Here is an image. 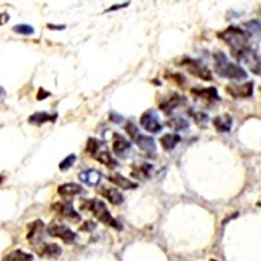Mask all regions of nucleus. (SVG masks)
<instances>
[{
  "instance_id": "nucleus-1",
  "label": "nucleus",
  "mask_w": 261,
  "mask_h": 261,
  "mask_svg": "<svg viewBox=\"0 0 261 261\" xmlns=\"http://www.w3.org/2000/svg\"><path fill=\"white\" fill-rule=\"evenodd\" d=\"M217 38L229 46L231 55L239 63L246 64L254 75L260 76V57L252 48V36L239 26L230 25L217 33Z\"/></svg>"
},
{
  "instance_id": "nucleus-2",
  "label": "nucleus",
  "mask_w": 261,
  "mask_h": 261,
  "mask_svg": "<svg viewBox=\"0 0 261 261\" xmlns=\"http://www.w3.org/2000/svg\"><path fill=\"white\" fill-rule=\"evenodd\" d=\"M213 58L214 59V71L219 77L236 81H243L249 77L246 70L230 61L223 51H217L213 55Z\"/></svg>"
},
{
  "instance_id": "nucleus-3",
  "label": "nucleus",
  "mask_w": 261,
  "mask_h": 261,
  "mask_svg": "<svg viewBox=\"0 0 261 261\" xmlns=\"http://www.w3.org/2000/svg\"><path fill=\"white\" fill-rule=\"evenodd\" d=\"M86 151L92 158L107 166L108 168L115 169L119 165L118 162L112 157L106 143L97 138H89Z\"/></svg>"
},
{
  "instance_id": "nucleus-4",
  "label": "nucleus",
  "mask_w": 261,
  "mask_h": 261,
  "mask_svg": "<svg viewBox=\"0 0 261 261\" xmlns=\"http://www.w3.org/2000/svg\"><path fill=\"white\" fill-rule=\"evenodd\" d=\"M131 141L146 154H153L157 150L155 141L151 136L145 135L140 131L139 128L132 122H128L124 127Z\"/></svg>"
},
{
  "instance_id": "nucleus-5",
  "label": "nucleus",
  "mask_w": 261,
  "mask_h": 261,
  "mask_svg": "<svg viewBox=\"0 0 261 261\" xmlns=\"http://www.w3.org/2000/svg\"><path fill=\"white\" fill-rule=\"evenodd\" d=\"M176 65L179 67H184L187 71L194 77L211 82L214 80L213 72L200 59H195L191 57L185 56L181 59L176 61Z\"/></svg>"
},
{
  "instance_id": "nucleus-6",
  "label": "nucleus",
  "mask_w": 261,
  "mask_h": 261,
  "mask_svg": "<svg viewBox=\"0 0 261 261\" xmlns=\"http://www.w3.org/2000/svg\"><path fill=\"white\" fill-rule=\"evenodd\" d=\"M82 205H83V210L87 208L89 211L93 213L94 217L100 222L119 230L120 228L119 223L111 215L109 208L103 201L97 198H93V199L84 201Z\"/></svg>"
},
{
  "instance_id": "nucleus-7",
  "label": "nucleus",
  "mask_w": 261,
  "mask_h": 261,
  "mask_svg": "<svg viewBox=\"0 0 261 261\" xmlns=\"http://www.w3.org/2000/svg\"><path fill=\"white\" fill-rule=\"evenodd\" d=\"M141 127L151 134H158L163 130L158 112L154 109H148L143 112L139 119Z\"/></svg>"
},
{
  "instance_id": "nucleus-8",
  "label": "nucleus",
  "mask_w": 261,
  "mask_h": 261,
  "mask_svg": "<svg viewBox=\"0 0 261 261\" xmlns=\"http://www.w3.org/2000/svg\"><path fill=\"white\" fill-rule=\"evenodd\" d=\"M187 100L188 99L185 96L180 95L177 92H172L162 99L159 103V109L166 116H170L175 109L180 106H185Z\"/></svg>"
},
{
  "instance_id": "nucleus-9",
  "label": "nucleus",
  "mask_w": 261,
  "mask_h": 261,
  "mask_svg": "<svg viewBox=\"0 0 261 261\" xmlns=\"http://www.w3.org/2000/svg\"><path fill=\"white\" fill-rule=\"evenodd\" d=\"M226 93L234 99H244L253 97L254 82L249 81L241 85L231 84L225 87Z\"/></svg>"
},
{
  "instance_id": "nucleus-10",
  "label": "nucleus",
  "mask_w": 261,
  "mask_h": 261,
  "mask_svg": "<svg viewBox=\"0 0 261 261\" xmlns=\"http://www.w3.org/2000/svg\"><path fill=\"white\" fill-rule=\"evenodd\" d=\"M112 150L117 157L125 160L129 158L132 152V144L122 134L115 133L113 134Z\"/></svg>"
},
{
  "instance_id": "nucleus-11",
  "label": "nucleus",
  "mask_w": 261,
  "mask_h": 261,
  "mask_svg": "<svg viewBox=\"0 0 261 261\" xmlns=\"http://www.w3.org/2000/svg\"><path fill=\"white\" fill-rule=\"evenodd\" d=\"M191 94L195 98L205 100L208 105H214L222 100L219 95L218 90L215 87H205V88H192Z\"/></svg>"
},
{
  "instance_id": "nucleus-12",
  "label": "nucleus",
  "mask_w": 261,
  "mask_h": 261,
  "mask_svg": "<svg viewBox=\"0 0 261 261\" xmlns=\"http://www.w3.org/2000/svg\"><path fill=\"white\" fill-rule=\"evenodd\" d=\"M47 232L52 237L59 238L67 244L75 241L77 236L69 227L60 224H50L47 228Z\"/></svg>"
},
{
  "instance_id": "nucleus-13",
  "label": "nucleus",
  "mask_w": 261,
  "mask_h": 261,
  "mask_svg": "<svg viewBox=\"0 0 261 261\" xmlns=\"http://www.w3.org/2000/svg\"><path fill=\"white\" fill-rule=\"evenodd\" d=\"M51 208H53L54 211L58 212L60 215L68 219L69 221L79 222L81 220V217L75 211L71 202H56V203H54L52 205Z\"/></svg>"
},
{
  "instance_id": "nucleus-14",
  "label": "nucleus",
  "mask_w": 261,
  "mask_h": 261,
  "mask_svg": "<svg viewBox=\"0 0 261 261\" xmlns=\"http://www.w3.org/2000/svg\"><path fill=\"white\" fill-rule=\"evenodd\" d=\"M29 233L27 239L31 244H38L42 241L44 230L45 224L41 220H36L34 222L31 223L29 226Z\"/></svg>"
},
{
  "instance_id": "nucleus-15",
  "label": "nucleus",
  "mask_w": 261,
  "mask_h": 261,
  "mask_svg": "<svg viewBox=\"0 0 261 261\" xmlns=\"http://www.w3.org/2000/svg\"><path fill=\"white\" fill-rule=\"evenodd\" d=\"M213 125L219 134H228L233 126V119L228 113L217 116L213 120Z\"/></svg>"
},
{
  "instance_id": "nucleus-16",
  "label": "nucleus",
  "mask_w": 261,
  "mask_h": 261,
  "mask_svg": "<svg viewBox=\"0 0 261 261\" xmlns=\"http://www.w3.org/2000/svg\"><path fill=\"white\" fill-rule=\"evenodd\" d=\"M132 168L133 172L131 176L135 178L144 180V179L149 178L151 176L154 167L150 163L143 162V163H135L134 166H132Z\"/></svg>"
},
{
  "instance_id": "nucleus-17",
  "label": "nucleus",
  "mask_w": 261,
  "mask_h": 261,
  "mask_svg": "<svg viewBox=\"0 0 261 261\" xmlns=\"http://www.w3.org/2000/svg\"><path fill=\"white\" fill-rule=\"evenodd\" d=\"M79 179L89 186H97L101 180V173L94 169H90L82 171L79 174Z\"/></svg>"
},
{
  "instance_id": "nucleus-18",
  "label": "nucleus",
  "mask_w": 261,
  "mask_h": 261,
  "mask_svg": "<svg viewBox=\"0 0 261 261\" xmlns=\"http://www.w3.org/2000/svg\"><path fill=\"white\" fill-rule=\"evenodd\" d=\"M58 115L57 113L49 114L46 112H35L33 115L29 117V122L36 126H40L47 122H56Z\"/></svg>"
},
{
  "instance_id": "nucleus-19",
  "label": "nucleus",
  "mask_w": 261,
  "mask_h": 261,
  "mask_svg": "<svg viewBox=\"0 0 261 261\" xmlns=\"http://www.w3.org/2000/svg\"><path fill=\"white\" fill-rule=\"evenodd\" d=\"M84 189L80 185L68 183L58 187V193L61 197H73L83 193Z\"/></svg>"
},
{
  "instance_id": "nucleus-20",
  "label": "nucleus",
  "mask_w": 261,
  "mask_h": 261,
  "mask_svg": "<svg viewBox=\"0 0 261 261\" xmlns=\"http://www.w3.org/2000/svg\"><path fill=\"white\" fill-rule=\"evenodd\" d=\"M181 141V137L177 134H166L160 138V143L163 149L172 151Z\"/></svg>"
},
{
  "instance_id": "nucleus-21",
  "label": "nucleus",
  "mask_w": 261,
  "mask_h": 261,
  "mask_svg": "<svg viewBox=\"0 0 261 261\" xmlns=\"http://www.w3.org/2000/svg\"><path fill=\"white\" fill-rule=\"evenodd\" d=\"M109 180L112 183L120 187L121 189H123V190H131V189H137L138 187V184L134 183L132 180L126 178L120 173H116L112 176H109Z\"/></svg>"
},
{
  "instance_id": "nucleus-22",
  "label": "nucleus",
  "mask_w": 261,
  "mask_h": 261,
  "mask_svg": "<svg viewBox=\"0 0 261 261\" xmlns=\"http://www.w3.org/2000/svg\"><path fill=\"white\" fill-rule=\"evenodd\" d=\"M62 253V249L56 243H49V244H45L43 247L41 248L38 255L41 257L46 258H58L61 256Z\"/></svg>"
},
{
  "instance_id": "nucleus-23",
  "label": "nucleus",
  "mask_w": 261,
  "mask_h": 261,
  "mask_svg": "<svg viewBox=\"0 0 261 261\" xmlns=\"http://www.w3.org/2000/svg\"><path fill=\"white\" fill-rule=\"evenodd\" d=\"M166 126L171 128L176 132L179 131L186 130L190 127V124L185 118L177 116V117L171 118L170 120L166 122Z\"/></svg>"
},
{
  "instance_id": "nucleus-24",
  "label": "nucleus",
  "mask_w": 261,
  "mask_h": 261,
  "mask_svg": "<svg viewBox=\"0 0 261 261\" xmlns=\"http://www.w3.org/2000/svg\"><path fill=\"white\" fill-rule=\"evenodd\" d=\"M3 261H33V256L30 253H24L20 249H16L6 255L3 258Z\"/></svg>"
},
{
  "instance_id": "nucleus-25",
  "label": "nucleus",
  "mask_w": 261,
  "mask_h": 261,
  "mask_svg": "<svg viewBox=\"0 0 261 261\" xmlns=\"http://www.w3.org/2000/svg\"><path fill=\"white\" fill-rule=\"evenodd\" d=\"M102 195L113 205H119L123 202L122 194L116 189H103Z\"/></svg>"
},
{
  "instance_id": "nucleus-26",
  "label": "nucleus",
  "mask_w": 261,
  "mask_h": 261,
  "mask_svg": "<svg viewBox=\"0 0 261 261\" xmlns=\"http://www.w3.org/2000/svg\"><path fill=\"white\" fill-rule=\"evenodd\" d=\"M189 115L193 119L194 122L196 123L197 126L200 128L206 127L207 123H208L210 118L208 115L205 112H195V111H189Z\"/></svg>"
},
{
  "instance_id": "nucleus-27",
  "label": "nucleus",
  "mask_w": 261,
  "mask_h": 261,
  "mask_svg": "<svg viewBox=\"0 0 261 261\" xmlns=\"http://www.w3.org/2000/svg\"><path fill=\"white\" fill-rule=\"evenodd\" d=\"M164 78L166 80H170L176 84L177 87L183 88L185 87L187 83V79L183 74L180 72H166L165 74Z\"/></svg>"
},
{
  "instance_id": "nucleus-28",
  "label": "nucleus",
  "mask_w": 261,
  "mask_h": 261,
  "mask_svg": "<svg viewBox=\"0 0 261 261\" xmlns=\"http://www.w3.org/2000/svg\"><path fill=\"white\" fill-rule=\"evenodd\" d=\"M243 25L246 28L245 30L252 36V38L253 36H256V38L259 37V36H260V23H259V20L253 19V20H249L247 22L244 23Z\"/></svg>"
},
{
  "instance_id": "nucleus-29",
  "label": "nucleus",
  "mask_w": 261,
  "mask_h": 261,
  "mask_svg": "<svg viewBox=\"0 0 261 261\" xmlns=\"http://www.w3.org/2000/svg\"><path fill=\"white\" fill-rule=\"evenodd\" d=\"M77 160V156L75 154H71L67 156L65 160L59 163V169L61 172H66L72 167Z\"/></svg>"
},
{
  "instance_id": "nucleus-30",
  "label": "nucleus",
  "mask_w": 261,
  "mask_h": 261,
  "mask_svg": "<svg viewBox=\"0 0 261 261\" xmlns=\"http://www.w3.org/2000/svg\"><path fill=\"white\" fill-rule=\"evenodd\" d=\"M13 31L17 34L23 35V36H31L35 33L34 28L26 24H17L13 27Z\"/></svg>"
},
{
  "instance_id": "nucleus-31",
  "label": "nucleus",
  "mask_w": 261,
  "mask_h": 261,
  "mask_svg": "<svg viewBox=\"0 0 261 261\" xmlns=\"http://www.w3.org/2000/svg\"><path fill=\"white\" fill-rule=\"evenodd\" d=\"M129 5H130V2H126L120 4H115V5L112 6L110 8L107 9V10L105 11V13L113 12V11H117V10L127 8Z\"/></svg>"
},
{
  "instance_id": "nucleus-32",
  "label": "nucleus",
  "mask_w": 261,
  "mask_h": 261,
  "mask_svg": "<svg viewBox=\"0 0 261 261\" xmlns=\"http://www.w3.org/2000/svg\"><path fill=\"white\" fill-rule=\"evenodd\" d=\"M109 119H110V121H112L113 123L119 124L123 122L124 118L122 117V116L119 115V114L112 112H111L110 115H109Z\"/></svg>"
},
{
  "instance_id": "nucleus-33",
  "label": "nucleus",
  "mask_w": 261,
  "mask_h": 261,
  "mask_svg": "<svg viewBox=\"0 0 261 261\" xmlns=\"http://www.w3.org/2000/svg\"><path fill=\"white\" fill-rule=\"evenodd\" d=\"M95 227L96 224H94V222H93V221H87L85 224H83V226H82L80 230H81V231H90L95 228Z\"/></svg>"
},
{
  "instance_id": "nucleus-34",
  "label": "nucleus",
  "mask_w": 261,
  "mask_h": 261,
  "mask_svg": "<svg viewBox=\"0 0 261 261\" xmlns=\"http://www.w3.org/2000/svg\"><path fill=\"white\" fill-rule=\"evenodd\" d=\"M51 93L46 90H43V88H40L39 93H38L37 99L39 100H43V99L47 98L50 95Z\"/></svg>"
},
{
  "instance_id": "nucleus-35",
  "label": "nucleus",
  "mask_w": 261,
  "mask_h": 261,
  "mask_svg": "<svg viewBox=\"0 0 261 261\" xmlns=\"http://www.w3.org/2000/svg\"><path fill=\"white\" fill-rule=\"evenodd\" d=\"M47 27L50 30L55 31H61L66 29V25H64V24H58V25H57V24H48Z\"/></svg>"
},
{
  "instance_id": "nucleus-36",
  "label": "nucleus",
  "mask_w": 261,
  "mask_h": 261,
  "mask_svg": "<svg viewBox=\"0 0 261 261\" xmlns=\"http://www.w3.org/2000/svg\"><path fill=\"white\" fill-rule=\"evenodd\" d=\"M9 18H10V17H9V15L7 13L0 14V24H5V23H7V21H8Z\"/></svg>"
},
{
  "instance_id": "nucleus-37",
  "label": "nucleus",
  "mask_w": 261,
  "mask_h": 261,
  "mask_svg": "<svg viewBox=\"0 0 261 261\" xmlns=\"http://www.w3.org/2000/svg\"><path fill=\"white\" fill-rule=\"evenodd\" d=\"M6 95H7L6 90H4V87L0 86V100H4L5 98Z\"/></svg>"
},
{
  "instance_id": "nucleus-38",
  "label": "nucleus",
  "mask_w": 261,
  "mask_h": 261,
  "mask_svg": "<svg viewBox=\"0 0 261 261\" xmlns=\"http://www.w3.org/2000/svg\"><path fill=\"white\" fill-rule=\"evenodd\" d=\"M210 261H217V259H210Z\"/></svg>"
}]
</instances>
